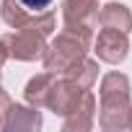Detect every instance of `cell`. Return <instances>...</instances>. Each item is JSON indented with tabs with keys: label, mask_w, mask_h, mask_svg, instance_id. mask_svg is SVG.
Returning <instances> with one entry per match:
<instances>
[{
	"label": "cell",
	"mask_w": 132,
	"mask_h": 132,
	"mask_svg": "<svg viewBox=\"0 0 132 132\" xmlns=\"http://www.w3.org/2000/svg\"><path fill=\"white\" fill-rule=\"evenodd\" d=\"M88 47H91V42L62 29V34L57 39H52V44H47V49L42 54L44 57V70L52 73V75H65L80 57H86Z\"/></svg>",
	"instance_id": "cell-2"
},
{
	"label": "cell",
	"mask_w": 132,
	"mask_h": 132,
	"mask_svg": "<svg viewBox=\"0 0 132 132\" xmlns=\"http://www.w3.org/2000/svg\"><path fill=\"white\" fill-rule=\"evenodd\" d=\"M98 23L104 29H117V31H124L127 34L132 29V13L122 3H106L98 11Z\"/></svg>",
	"instance_id": "cell-9"
},
{
	"label": "cell",
	"mask_w": 132,
	"mask_h": 132,
	"mask_svg": "<svg viewBox=\"0 0 132 132\" xmlns=\"http://www.w3.org/2000/svg\"><path fill=\"white\" fill-rule=\"evenodd\" d=\"M98 23V0H65L62 3V29L93 42V29Z\"/></svg>",
	"instance_id": "cell-3"
},
{
	"label": "cell",
	"mask_w": 132,
	"mask_h": 132,
	"mask_svg": "<svg viewBox=\"0 0 132 132\" xmlns=\"http://www.w3.org/2000/svg\"><path fill=\"white\" fill-rule=\"evenodd\" d=\"M93 114H96V98L91 91H86L80 96V101L75 104V109L65 117L62 122V129L65 132H86L93 127Z\"/></svg>",
	"instance_id": "cell-7"
},
{
	"label": "cell",
	"mask_w": 132,
	"mask_h": 132,
	"mask_svg": "<svg viewBox=\"0 0 132 132\" xmlns=\"http://www.w3.org/2000/svg\"><path fill=\"white\" fill-rule=\"evenodd\" d=\"M96 57L101 62H109V65H119L124 57H127V49H129V42H127V34L124 31H117V29H104L98 31L96 42Z\"/></svg>",
	"instance_id": "cell-6"
},
{
	"label": "cell",
	"mask_w": 132,
	"mask_h": 132,
	"mask_svg": "<svg viewBox=\"0 0 132 132\" xmlns=\"http://www.w3.org/2000/svg\"><path fill=\"white\" fill-rule=\"evenodd\" d=\"M5 60H8V49H5V44H3V42H0V70H3ZM0 78H3V73H0Z\"/></svg>",
	"instance_id": "cell-15"
},
{
	"label": "cell",
	"mask_w": 132,
	"mask_h": 132,
	"mask_svg": "<svg viewBox=\"0 0 132 132\" xmlns=\"http://www.w3.org/2000/svg\"><path fill=\"white\" fill-rule=\"evenodd\" d=\"M18 3L26 8V11H34V13H42L44 8H49L52 0H18Z\"/></svg>",
	"instance_id": "cell-13"
},
{
	"label": "cell",
	"mask_w": 132,
	"mask_h": 132,
	"mask_svg": "<svg viewBox=\"0 0 132 132\" xmlns=\"http://www.w3.org/2000/svg\"><path fill=\"white\" fill-rule=\"evenodd\" d=\"M101 114L98 124L106 132L129 129L132 124V101H129V78L124 73H106L101 80Z\"/></svg>",
	"instance_id": "cell-1"
},
{
	"label": "cell",
	"mask_w": 132,
	"mask_h": 132,
	"mask_svg": "<svg viewBox=\"0 0 132 132\" xmlns=\"http://www.w3.org/2000/svg\"><path fill=\"white\" fill-rule=\"evenodd\" d=\"M86 91H88V88H80L75 80H70L68 75H62V78L52 80L49 93H47V106H49L54 114H60V117H68V114L75 109V104L80 101V96H83Z\"/></svg>",
	"instance_id": "cell-5"
},
{
	"label": "cell",
	"mask_w": 132,
	"mask_h": 132,
	"mask_svg": "<svg viewBox=\"0 0 132 132\" xmlns=\"http://www.w3.org/2000/svg\"><path fill=\"white\" fill-rule=\"evenodd\" d=\"M44 39H47V36H44L42 31H36L34 26H23V29H16V31L5 34L0 42L5 44L8 57L31 62V60H36V57L44 54V49H47V42H44Z\"/></svg>",
	"instance_id": "cell-4"
},
{
	"label": "cell",
	"mask_w": 132,
	"mask_h": 132,
	"mask_svg": "<svg viewBox=\"0 0 132 132\" xmlns=\"http://www.w3.org/2000/svg\"><path fill=\"white\" fill-rule=\"evenodd\" d=\"M65 75H68L70 80H75L80 88H91L96 83V78H98V62L96 60H88V57H80Z\"/></svg>",
	"instance_id": "cell-11"
},
{
	"label": "cell",
	"mask_w": 132,
	"mask_h": 132,
	"mask_svg": "<svg viewBox=\"0 0 132 132\" xmlns=\"http://www.w3.org/2000/svg\"><path fill=\"white\" fill-rule=\"evenodd\" d=\"M13 101H11V96L3 91V86H0V129H3V122H5V111H8V106H11Z\"/></svg>",
	"instance_id": "cell-14"
},
{
	"label": "cell",
	"mask_w": 132,
	"mask_h": 132,
	"mask_svg": "<svg viewBox=\"0 0 132 132\" xmlns=\"http://www.w3.org/2000/svg\"><path fill=\"white\" fill-rule=\"evenodd\" d=\"M39 127H42V114H39L36 106H21V104H11L8 106L3 129L21 132V129H39Z\"/></svg>",
	"instance_id": "cell-8"
},
{
	"label": "cell",
	"mask_w": 132,
	"mask_h": 132,
	"mask_svg": "<svg viewBox=\"0 0 132 132\" xmlns=\"http://www.w3.org/2000/svg\"><path fill=\"white\" fill-rule=\"evenodd\" d=\"M0 18H3V23L11 26V29H23L31 21L29 11L18 3V0H0Z\"/></svg>",
	"instance_id": "cell-12"
},
{
	"label": "cell",
	"mask_w": 132,
	"mask_h": 132,
	"mask_svg": "<svg viewBox=\"0 0 132 132\" xmlns=\"http://www.w3.org/2000/svg\"><path fill=\"white\" fill-rule=\"evenodd\" d=\"M52 80H54V75H52V73L34 75V78L26 83V88H23V98H26V104H29V106H36V109L47 106V93H49Z\"/></svg>",
	"instance_id": "cell-10"
},
{
	"label": "cell",
	"mask_w": 132,
	"mask_h": 132,
	"mask_svg": "<svg viewBox=\"0 0 132 132\" xmlns=\"http://www.w3.org/2000/svg\"><path fill=\"white\" fill-rule=\"evenodd\" d=\"M129 127H132V124H129Z\"/></svg>",
	"instance_id": "cell-16"
}]
</instances>
